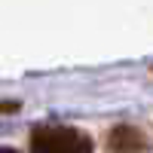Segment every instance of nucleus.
<instances>
[{
  "label": "nucleus",
  "instance_id": "2",
  "mask_svg": "<svg viewBox=\"0 0 153 153\" xmlns=\"http://www.w3.org/2000/svg\"><path fill=\"white\" fill-rule=\"evenodd\" d=\"M110 153H147V138L132 126H117L107 138Z\"/></svg>",
  "mask_w": 153,
  "mask_h": 153
},
{
  "label": "nucleus",
  "instance_id": "1",
  "mask_svg": "<svg viewBox=\"0 0 153 153\" xmlns=\"http://www.w3.org/2000/svg\"><path fill=\"white\" fill-rule=\"evenodd\" d=\"M31 153H92V138L71 126H40L31 132Z\"/></svg>",
  "mask_w": 153,
  "mask_h": 153
},
{
  "label": "nucleus",
  "instance_id": "3",
  "mask_svg": "<svg viewBox=\"0 0 153 153\" xmlns=\"http://www.w3.org/2000/svg\"><path fill=\"white\" fill-rule=\"evenodd\" d=\"M0 153H19V150H9V147H0Z\"/></svg>",
  "mask_w": 153,
  "mask_h": 153
}]
</instances>
